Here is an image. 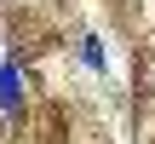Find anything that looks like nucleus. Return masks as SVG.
Listing matches in <instances>:
<instances>
[{"label":"nucleus","instance_id":"nucleus-1","mask_svg":"<svg viewBox=\"0 0 155 144\" xmlns=\"http://www.w3.org/2000/svg\"><path fill=\"white\" fill-rule=\"evenodd\" d=\"M0 110H6V115H17V110H23V75H17V63H12V58L0 63Z\"/></svg>","mask_w":155,"mask_h":144},{"label":"nucleus","instance_id":"nucleus-2","mask_svg":"<svg viewBox=\"0 0 155 144\" xmlns=\"http://www.w3.org/2000/svg\"><path fill=\"white\" fill-rule=\"evenodd\" d=\"M81 58H86V63H92V69H104V46H98V40H92V35H86V40H81Z\"/></svg>","mask_w":155,"mask_h":144}]
</instances>
